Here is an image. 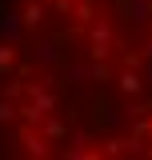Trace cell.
<instances>
[{
	"label": "cell",
	"instance_id": "6da1fadb",
	"mask_svg": "<svg viewBox=\"0 0 152 160\" xmlns=\"http://www.w3.org/2000/svg\"><path fill=\"white\" fill-rule=\"evenodd\" d=\"M0 124L28 156H152V0H12Z\"/></svg>",
	"mask_w": 152,
	"mask_h": 160
}]
</instances>
